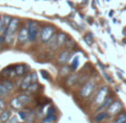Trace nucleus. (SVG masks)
I'll list each match as a JSON object with an SVG mask.
<instances>
[{"mask_svg":"<svg viewBox=\"0 0 126 123\" xmlns=\"http://www.w3.org/2000/svg\"><path fill=\"white\" fill-rule=\"evenodd\" d=\"M54 35H55V28H54L52 26L47 25V26L43 27L41 33H40L41 41H44V43H48V41L50 40V38H51Z\"/></svg>","mask_w":126,"mask_h":123,"instance_id":"f257e3e1","label":"nucleus"},{"mask_svg":"<svg viewBox=\"0 0 126 123\" xmlns=\"http://www.w3.org/2000/svg\"><path fill=\"white\" fill-rule=\"evenodd\" d=\"M28 33H29V41L33 43L38 36V24L35 21H29L28 24Z\"/></svg>","mask_w":126,"mask_h":123,"instance_id":"f03ea898","label":"nucleus"},{"mask_svg":"<svg viewBox=\"0 0 126 123\" xmlns=\"http://www.w3.org/2000/svg\"><path fill=\"white\" fill-rule=\"evenodd\" d=\"M94 87H95V83H94L93 81H88V82H86L85 85H84L80 90V95L83 97H88L92 94Z\"/></svg>","mask_w":126,"mask_h":123,"instance_id":"7ed1b4c3","label":"nucleus"},{"mask_svg":"<svg viewBox=\"0 0 126 123\" xmlns=\"http://www.w3.org/2000/svg\"><path fill=\"white\" fill-rule=\"evenodd\" d=\"M107 93H108V88H107V86H102V87H100V90L98 91L96 97H95V101H94V102H95V104H97V105L102 104L103 102L106 100Z\"/></svg>","mask_w":126,"mask_h":123,"instance_id":"20e7f679","label":"nucleus"},{"mask_svg":"<svg viewBox=\"0 0 126 123\" xmlns=\"http://www.w3.org/2000/svg\"><path fill=\"white\" fill-rule=\"evenodd\" d=\"M122 106H123V105H122V103L119 101H114L112 104L110 105V107L107 109V113L110 114V115L118 113V112L122 110Z\"/></svg>","mask_w":126,"mask_h":123,"instance_id":"39448f33","label":"nucleus"},{"mask_svg":"<svg viewBox=\"0 0 126 123\" xmlns=\"http://www.w3.org/2000/svg\"><path fill=\"white\" fill-rule=\"evenodd\" d=\"M18 40H19L21 44L27 43L29 40V33H28V28H27V27L20 28L19 33H18Z\"/></svg>","mask_w":126,"mask_h":123,"instance_id":"423d86ee","label":"nucleus"},{"mask_svg":"<svg viewBox=\"0 0 126 123\" xmlns=\"http://www.w3.org/2000/svg\"><path fill=\"white\" fill-rule=\"evenodd\" d=\"M18 25H19V20L17 18H12L11 21H10V24L8 25V34H12L14 35L15 31L17 30V28H18ZM7 34V35H8Z\"/></svg>","mask_w":126,"mask_h":123,"instance_id":"0eeeda50","label":"nucleus"},{"mask_svg":"<svg viewBox=\"0 0 126 123\" xmlns=\"http://www.w3.org/2000/svg\"><path fill=\"white\" fill-rule=\"evenodd\" d=\"M70 52L69 50H65V52H63L62 54L58 56V62H59L60 64H66L67 62L70 59Z\"/></svg>","mask_w":126,"mask_h":123,"instance_id":"6e6552de","label":"nucleus"},{"mask_svg":"<svg viewBox=\"0 0 126 123\" xmlns=\"http://www.w3.org/2000/svg\"><path fill=\"white\" fill-rule=\"evenodd\" d=\"M31 83H32V82H31V75H27L26 77L22 80L21 84H20V88H21V90H24V91H27V90H28V87L30 86Z\"/></svg>","mask_w":126,"mask_h":123,"instance_id":"1a4fd4ad","label":"nucleus"},{"mask_svg":"<svg viewBox=\"0 0 126 123\" xmlns=\"http://www.w3.org/2000/svg\"><path fill=\"white\" fill-rule=\"evenodd\" d=\"M10 105H11V107L15 110H20L24 106V104H22V102L19 100V97H14V99L11 100V102H10Z\"/></svg>","mask_w":126,"mask_h":123,"instance_id":"9d476101","label":"nucleus"},{"mask_svg":"<svg viewBox=\"0 0 126 123\" xmlns=\"http://www.w3.org/2000/svg\"><path fill=\"white\" fill-rule=\"evenodd\" d=\"M67 36L65 33H58L57 34V46H63L64 44H66Z\"/></svg>","mask_w":126,"mask_h":123,"instance_id":"9b49d317","label":"nucleus"},{"mask_svg":"<svg viewBox=\"0 0 126 123\" xmlns=\"http://www.w3.org/2000/svg\"><path fill=\"white\" fill-rule=\"evenodd\" d=\"M10 116H11V112H10L9 110H3V111L0 113V121L5 123L9 120Z\"/></svg>","mask_w":126,"mask_h":123,"instance_id":"f8f14e48","label":"nucleus"},{"mask_svg":"<svg viewBox=\"0 0 126 123\" xmlns=\"http://www.w3.org/2000/svg\"><path fill=\"white\" fill-rule=\"evenodd\" d=\"M27 69H28V67H27L26 65H18V66H16V68H15V72H16L17 76H21V75H24V73Z\"/></svg>","mask_w":126,"mask_h":123,"instance_id":"ddd939ff","label":"nucleus"},{"mask_svg":"<svg viewBox=\"0 0 126 123\" xmlns=\"http://www.w3.org/2000/svg\"><path fill=\"white\" fill-rule=\"evenodd\" d=\"M113 102H114V101H113V99H112V97H108V99H107V100H105V101L103 102L102 104L99 105V107H98V109H97V111H98V110H104V109H108V107H110V105L112 104Z\"/></svg>","mask_w":126,"mask_h":123,"instance_id":"4468645a","label":"nucleus"},{"mask_svg":"<svg viewBox=\"0 0 126 123\" xmlns=\"http://www.w3.org/2000/svg\"><path fill=\"white\" fill-rule=\"evenodd\" d=\"M106 118H107V112H99V113L96 114V116L94 118V122H96V123L102 122V121Z\"/></svg>","mask_w":126,"mask_h":123,"instance_id":"2eb2a0df","label":"nucleus"},{"mask_svg":"<svg viewBox=\"0 0 126 123\" xmlns=\"http://www.w3.org/2000/svg\"><path fill=\"white\" fill-rule=\"evenodd\" d=\"M9 92H10V91L8 90V87L5 85V84H3V83L0 84V96H1V97L7 96V95L9 94Z\"/></svg>","mask_w":126,"mask_h":123,"instance_id":"dca6fc26","label":"nucleus"},{"mask_svg":"<svg viewBox=\"0 0 126 123\" xmlns=\"http://www.w3.org/2000/svg\"><path fill=\"white\" fill-rule=\"evenodd\" d=\"M114 123H126V112H125V113L117 114V116H116V119H115Z\"/></svg>","mask_w":126,"mask_h":123,"instance_id":"f3484780","label":"nucleus"},{"mask_svg":"<svg viewBox=\"0 0 126 123\" xmlns=\"http://www.w3.org/2000/svg\"><path fill=\"white\" fill-rule=\"evenodd\" d=\"M19 100L22 102V104H28L31 102V95L29 94H21L19 96Z\"/></svg>","mask_w":126,"mask_h":123,"instance_id":"a211bd4d","label":"nucleus"},{"mask_svg":"<svg viewBox=\"0 0 126 123\" xmlns=\"http://www.w3.org/2000/svg\"><path fill=\"white\" fill-rule=\"evenodd\" d=\"M56 121L55 114H50V115H46L43 120V123H54Z\"/></svg>","mask_w":126,"mask_h":123,"instance_id":"6ab92c4d","label":"nucleus"},{"mask_svg":"<svg viewBox=\"0 0 126 123\" xmlns=\"http://www.w3.org/2000/svg\"><path fill=\"white\" fill-rule=\"evenodd\" d=\"M1 19H2V21H3V24H5V26L8 27V25L10 24V21H11L12 18H10L8 15H3V16L1 17Z\"/></svg>","mask_w":126,"mask_h":123,"instance_id":"aec40b11","label":"nucleus"},{"mask_svg":"<svg viewBox=\"0 0 126 123\" xmlns=\"http://www.w3.org/2000/svg\"><path fill=\"white\" fill-rule=\"evenodd\" d=\"M57 45V37H56L55 35L52 36L51 38H50V43H49V47L50 48H54L55 46Z\"/></svg>","mask_w":126,"mask_h":123,"instance_id":"412c9836","label":"nucleus"},{"mask_svg":"<svg viewBox=\"0 0 126 123\" xmlns=\"http://www.w3.org/2000/svg\"><path fill=\"white\" fill-rule=\"evenodd\" d=\"M37 90V83H31L30 84V86L28 87V90L26 91L28 94H30V93H32V92H35V91Z\"/></svg>","mask_w":126,"mask_h":123,"instance_id":"4be33fe9","label":"nucleus"},{"mask_svg":"<svg viewBox=\"0 0 126 123\" xmlns=\"http://www.w3.org/2000/svg\"><path fill=\"white\" fill-rule=\"evenodd\" d=\"M77 81V75H71V76H69V78H68V81H67V83L69 84V85H73V84L75 83Z\"/></svg>","mask_w":126,"mask_h":123,"instance_id":"5701e85b","label":"nucleus"},{"mask_svg":"<svg viewBox=\"0 0 126 123\" xmlns=\"http://www.w3.org/2000/svg\"><path fill=\"white\" fill-rule=\"evenodd\" d=\"M6 123H19V120H18V116H16V115L10 116V119H9V120H8Z\"/></svg>","mask_w":126,"mask_h":123,"instance_id":"b1692460","label":"nucleus"},{"mask_svg":"<svg viewBox=\"0 0 126 123\" xmlns=\"http://www.w3.org/2000/svg\"><path fill=\"white\" fill-rule=\"evenodd\" d=\"M3 84H5V85L7 86V87H8V90H9V91H11L12 88H14V83H12L11 81H8V80H6L5 82H3Z\"/></svg>","mask_w":126,"mask_h":123,"instance_id":"393cba45","label":"nucleus"},{"mask_svg":"<svg viewBox=\"0 0 126 123\" xmlns=\"http://www.w3.org/2000/svg\"><path fill=\"white\" fill-rule=\"evenodd\" d=\"M66 45H67V47L68 48H73V47H75V41L73 39H68V40H66Z\"/></svg>","mask_w":126,"mask_h":123,"instance_id":"a878e982","label":"nucleus"},{"mask_svg":"<svg viewBox=\"0 0 126 123\" xmlns=\"http://www.w3.org/2000/svg\"><path fill=\"white\" fill-rule=\"evenodd\" d=\"M6 29H7V27L5 26V24H3V21H2V19L0 18V33H3Z\"/></svg>","mask_w":126,"mask_h":123,"instance_id":"bb28decb","label":"nucleus"},{"mask_svg":"<svg viewBox=\"0 0 126 123\" xmlns=\"http://www.w3.org/2000/svg\"><path fill=\"white\" fill-rule=\"evenodd\" d=\"M63 68H64V71L60 69V74H63V75H67V74L70 72V68H69V67H63Z\"/></svg>","mask_w":126,"mask_h":123,"instance_id":"cd10ccee","label":"nucleus"},{"mask_svg":"<svg viewBox=\"0 0 126 123\" xmlns=\"http://www.w3.org/2000/svg\"><path fill=\"white\" fill-rule=\"evenodd\" d=\"M30 75H31V82L36 83V82H37V74H36V72H32Z\"/></svg>","mask_w":126,"mask_h":123,"instance_id":"c85d7f7f","label":"nucleus"},{"mask_svg":"<svg viewBox=\"0 0 126 123\" xmlns=\"http://www.w3.org/2000/svg\"><path fill=\"white\" fill-rule=\"evenodd\" d=\"M84 39L86 40V43H87V44H89V45L92 44V38H89V35L84 36Z\"/></svg>","mask_w":126,"mask_h":123,"instance_id":"c756f323","label":"nucleus"},{"mask_svg":"<svg viewBox=\"0 0 126 123\" xmlns=\"http://www.w3.org/2000/svg\"><path fill=\"white\" fill-rule=\"evenodd\" d=\"M6 104H5V102L2 101V100L0 99V111H3V109H5Z\"/></svg>","mask_w":126,"mask_h":123,"instance_id":"7c9ffc66","label":"nucleus"},{"mask_svg":"<svg viewBox=\"0 0 126 123\" xmlns=\"http://www.w3.org/2000/svg\"><path fill=\"white\" fill-rule=\"evenodd\" d=\"M5 41H6V36L5 35H1V36H0V45H2Z\"/></svg>","mask_w":126,"mask_h":123,"instance_id":"2f4dec72","label":"nucleus"},{"mask_svg":"<svg viewBox=\"0 0 126 123\" xmlns=\"http://www.w3.org/2000/svg\"><path fill=\"white\" fill-rule=\"evenodd\" d=\"M104 76H105V78H106V80H107V81H108V82H110V83H114V81H113V80H112V78H110V76L107 75V74H106V73H104Z\"/></svg>","mask_w":126,"mask_h":123,"instance_id":"473e14b6","label":"nucleus"},{"mask_svg":"<svg viewBox=\"0 0 126 123\" xmlns=\"http://www.w3.org/2000/svg\"><path fill=\"white\" fill-rule=\"evenodd\" d=\"M77 63H78V58H77V57H75L74 62H73V67H76L77 66Z\"/></svg>","mask_w":126,"mask_h":123,"instance_id":"72a5a7b5","label":"nucleus"},{"mask_svg":"<svg viewBox=\"0 0 126 123\" xmlns=\"http://www.w3.org/2000/svg\"><path fill=\"white\" fill-rule=\"evenodd\" d=\"M41 74H43V75L45 76V78H49V77H48V73H47V72H45V71H41Z\"/></svg>","mask_w":126,"mask_h":123,"instance_id":"f704fd0d","label":"nucleus"},{"mask_svg":"<svg viewBox=\"0 0 126 123\" xmlns=\"http://www.w3.org/2000/svg\"><path fill=\"white\" fill-rule=\"evenodd\" d=\"M123 34H124V35H126V29H125V28L123 29Z\"/></svg>","mask_w":126,"mask_h":123,"instance_id":"c9c22d12","label":"nucleus"}]
</instances>
